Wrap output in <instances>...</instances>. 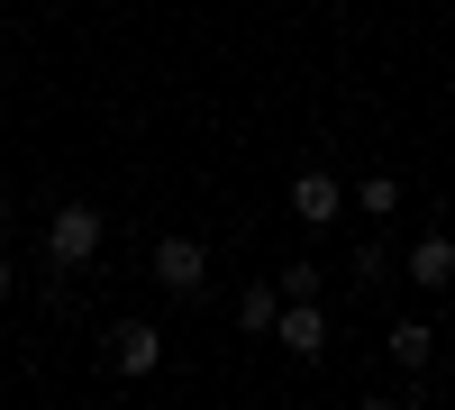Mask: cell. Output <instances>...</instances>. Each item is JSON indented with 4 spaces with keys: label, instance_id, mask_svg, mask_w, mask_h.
Here are the masks:
<instances>
[{
    "label": "cell",
    "instance_id": "13",
    "mask_svg": "<svg viewBox=\"0 0 455 410\" xmlns=\"http://www.w3.org/2000/svg\"><path fill=\"white\" fill-rule=\"evenodd\" d=\"M0 28H10V10H0Z\"/></svg>",
    "mask_w": 455,
    "mask_h": 410
},
{
    "label": "cell",
    "instance_id": "9",
    "mask_svg": "<svg viewBox=\"0 0 455 410\" xmlns=\"http://www.w3.org/2000/svg\"><path fill=\"white\" fill-rule=\"evenodd\" d=\"M347 201H355L364 219H392V210H401V182H392V173H364V182H355Z\"/></svg>",
    "mask_w": 455,
    "mask_h": 410
},
{
    "label": "cell",
    "instance_id": "8",
    "mask_svg": "<svg viewBox=\"0 0 455 410\" xmlns=\"http://www.w3.org/2000/svg\"><path fill=\"white\" fill-rule=\"evenodd\" d=\"M274 310H283L274 283H246V292H237V328H246V338H264V328H274Z\"/></svg>",
    "mask_w": 455,
    "mask_h": 410
},
{
    "label": "cell",
    "instance_id": "10",
    "mask_svg": "<svg viewBox=\"0 0 455 410\" xmlns=\"http://www.w3.org/2000/svg\"><path fill=\"white\" fill-rule=\"evenodd\" d=\"M274 292H283V301H319V292H328V265H283Z\"/></svg>",
    "mask_w": 455,
    "mask_h": 410
},
{
    "label": "cell",
    "instance_id": "1",
    "mask_svg": "<svg viewBox=\"0 0 455 410\" xmlns=\"http://www.w3.org/2000/svg\"><path fill=\"white\" fill-rule=\"evenodd\" d=\"M100 229H109V219H100L92 201H55V219H46V255H55V265H92V255H100Z\"/></svg>",
    "mask_w": 455,
    "mask_h": 410
},
{
    "label": "cell",
    "instance_id": "7",
    "mask_svg": "<svg viewBox=\"0 0 455 410\" xmlns=\"http://www.w3.org/2000/svg\"><path fill=\"white\" fill-rule=\"evenodd\" d=\"M383 356L401 365V374H428V356H437V328H428V319H392V338H383Z\"/></svg>",
    "mask_w": 455,
    "mask_h": 410
},
{
    "label": "cell",
    "instance_id": "6",
    "mask_svg": "<svg viewBox=\"0 0 455 410\" xmlns=\"http://www.w3.org/2000/svg\"><path fill=\"white\" fill-rule=\"evenodd\" d=\"M410 283H419V292H446L455 283V237L446 229H419V246H410Z\"/></svg>",
    "mask_w": 455,
    "mask_h": 410
},
{
    "label": "cell",
    "instance_id": "3",
    "mask_svg": "<svg viewBox=\"0 0 455 410\" xmlns=\"http://www.w3.org/2000/svg\"><path fill=\"white\" fill-rule=\"evenodd\" d=\"M283 201H291L300 229H337V219H347V182L310 165V173H291V192H283Z\"/></svg>",
    "mask_w": 455,
    "mask_h": 410
},
{
    "label": "cell",
    "instance_id": "11",
    "mask_svg": "<svg viewBox=\"0 0 455 410\" xmlns=\"http://www.w3.org/2000/svg\"><path fill=\"white\" fill-rule=\"evenodd\" d=\"M10 292H19V265H10V255H0V301H10Z\"/></svg>",
    "mask_w": 455,
    "mask_h": 410
},
{
    "label": "cell",
    "instance_id": "4",
    "mask_svg": "<svg viewBox=\"0 0 455 410\" xmlns=\"http://www.w3.org/2000/svg\"><path fill=\"white\" fill-rule=\"evenodd\" d=\"M274 347L300 356V365H319V356H328V310H319V301H283V310H274Z\"/></svg>",
    "mask_w": 455,
    "mask_h": 410
},
{
    "label": "cell",
    "instance_id": "5",
    "mask_svg": "<svg viewBox=\"0 0 455 410\" xmlns=\"http://www.w3.org/2000/svg\"><path fill=\"white\" fill-rule=\"evenodd\" d=\"M156 365H164V328L156 319H119V328H109V374H156Z\"/></svg>",
    "mask_w": 455,
    "mask_h": 410
},
{
    "label": "cell",
    "instance_id": "2",
    "mask_svg": "<svg viewBox=\"0 0 455 410\" xmlns=\"http://www.w3.org/2000/svg\"><path fill=\"white\" fill-rule=\"evenodd\" d=\"M156 283L173 292V301H201V283H210V246H201V237H156Z\"/></svg>",
    "mask_w": 455,
    "mask_h": 410
},
{
    "label": "cell",
    "instance_id": "12",
    "mask_svg": "<svg viewBox=\"0 0 455 410\" xmlns=\"http://www.w3.org/2000/svg\"><path fill=\"white\" fill-rule=\"evenodd\" d=\"M10 210H19V201H10V192H0V229H10Z\"/></svg>",
    "mask_w": 455,
    "mask_h": 410
}]
</instances>
